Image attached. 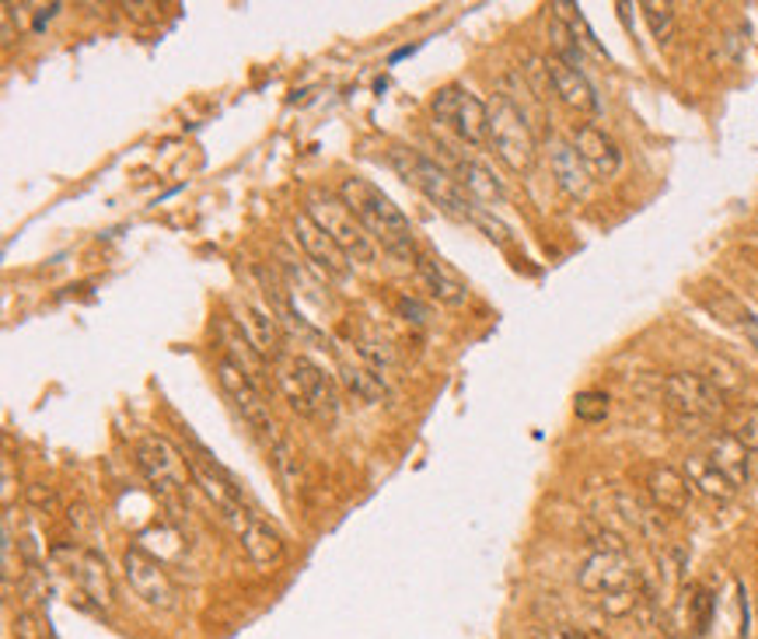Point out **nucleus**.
<instances>
[{"label":"nucleus","instance_id":"4be33fe9","mask_svg":"<svg viewBox=\"0 0 758 639\" xmlns=\"http://www.w3.org/2000/svg\"><path fill=\"white\" fill-rule=\"evenodd\" d=\"M454 179H459L462 193H465L476 207L490 210V207H500V204H503V186H500V179H497L486 164H479V161H459V168H454Z\"/></svg>","mask_w":758,"mask_h":639},{"label":"nucleus","instance_id":"58836bf2","mask_svg":"<svg viewBox=\"0 0 758 639\" xmlns=\"http://www.w3.org/2000/svg\"><path fill=\"white\" fill-rule=\"evenodd\" d=\"M66 520H71V525H77V528H84V525H88V511H84V507H71V511H66Z\"/></svg>","mask_w":758,"mask_h":639},{"label":"nucleus","instance_id":"5701e85b","mask_svg":"<svg viewBox=\"0 0 758 639\" xmlns=\"http://www.w3.org/2000/svg\"><path fill=\"white\" fill-rule=\"evenodd\" d=\"M748 454L751 451L741 441H734L731 433H713L710 441H706V458H710L734 486L748 482Z\"/></svg>","mask_w":758,"mask_h":639},{"label":"nucleus","instance_id":"1a4fd4ad","mask_svg":"<svg viewBox=\"0 0 758 639\" xmlns=\"http://www.w3.org/2000/svg\"><path fill=\"white\" fill-rule=\"evenodd\" d=\"M664 402L671 413H678L682 419H699V423H710V419L728 413V402H723V389L713 384L702 374H671L664 381Z\"/></svg>","mask_w":758,"mask_h":639},{"label":"nucleus","instance_id":"39448f33","mask_svg":"<svg viewBox=\"0 0 758 639\" xmlns=\"http://www.w3.org/2000/svg\"><path fill=\"white\" fill-rule=\"evenodd\" d=\"M433 120L451 126L459 133V140L482 147L490 144V106H482L476 95L462 84H448L433 98Z\"/></svg>","mask_w":758,"mask_h":639},{"label":"nucleus","instance_id":"72a5a7b5","mask_svg":"<svg viewBox=\"0 0 758 639\" xmlns=\"http://www.w3.org/2000/svg\"><path fill=\"white\" fill-rule=\"evenodd\" d=\"M14 639H42V629H39V618L32 615L28 609L14 615V626H11Z\"/></svg>","mask_w":758,"mask_h":639},{"label":"nucleus","instance_id":"2eb2a0df","mask_svg":"<svg viewBox=\"0 0 758 639\" xmlns=\"http://www.w3.org/2000/svg\"><path fill=\"white\" fill-rule=\"evenodd\" d=\"M549 172L555 179V186H560L570 199H587V196H591L595 175L587 172V164L580 161L574 144H566L560 137L549 140Z\"/></svg>","mask_w":758,"mask_h":639},{"label":"nucleus","instance_id":"c9c22d12","mask_svg":"<svg viewBox=\"0 0 758 639\" xmlns=\"http://www.w3.org/2000/svg\"><path fill=\"white\" fill-rule=\"evenodd\" d=\"M399 311L406 315V318L413 315V322H416V325H424V322H427V315H430L424 305H416V300H409V297H402V300H399Z\"/></svg>","mask_w":758,"mask_h":639},{"label":"nucleus","instance_id":"9d476101","mask_svg":"<svg viewBox=\"0 0 758 639\" xmlns=\"http://www.w3.org/2000/svg\"><path fill=\"white\" fill-rule=\"evenodd\" d=\"M123 569H126V580L133 587L147 609H158V612H172L179 604V591L168 569L161 566V560H155L150 552H144L140 545H130L123 552Z\"/></svg>","mask_w":758,"mask_h":639},{"label":"nucleus","instance_id":"4c0bfd02","mask_svg":"<svg viewBox=\"0 0 758 639\" xmlns=\"http://www.w3.org/2000/svg\"><path fill=\"white\" fill-rule=\"evenodd\" d=\"M57 11H60V4H46V8H39V14H36V28L42 32V28H46V22L53 19Z\"/></svg>","mask_w":758,"mask_h":639},{"label":"nucleus","instance_id":"0eeeda50","mask_svg":"<svg viewBox=\"0 0 758 639\" xmlns=\"http://www.w3.org/2000/svg\"><path fill=\"white\" fill-rule=\"evenodd\" d=\"M217 381H221V389H224V395L231 398V406L242 413V419L245 423L256 430L262 441L273 447L277 441H280V430H277V423H273V413H269V402H266V395H262V389L256 381H248L239 367H234L231 360H217Z\"/></svg>","mask_w":758,"mask_h":639},{"label":"nucleus","instance_id":"f257e3e1","mask_svg":"<svg viewBox=\"0 0 758 639\" xmlns=\"http://www.w3.org/2000/svg\"><path fill=\"white\" fill-rule=\"evenodd\" d=\"M340 199L353 210V217H357V221L364 224V231L384 251H392V256H402V259L416 256V238H413L409 217L402 213L392 199L375 186V182H367L360 175H350V179L340 182Z\"/></svg>","mask_w":758,"mask_h":639},{"label":"nucleus","instance_id":"c85d7f7f","mask_svg":"<svg viewBox=\"0 0 758 639\" xmlns=\"http://www.w3.org/2000/svg\"><path fill=\"white\" fill-rule=\"evenodd\" d=\"M269 454H273V465L277 472L283 476V482H288V490H297L301 482V462H297V451L291 444V437H280V441L269 447Z\"/></svg>","mask_w":758,"mask_h":639},{"label":"nucleus","instance_id":"473e14b6","mask_svg":"<svg viewBox=\"0 0 758 639\" xmlns=\"http://www.w3.org/2000/svg\"><path fill=\"white\" fill-rule=\"evenodd\" d=\"M577 416L587 419V423H598V419L609 416V395H601V392L577 395Z\"/></svg>","mask_w":758,"mask_h":639},{"label":"nucleus","instance_id":"a878e982","mask_svg":"<svg viewBox=\"0 0 758 639\" xmlns=\"http://www.w3.org/2000/svg\"><path fill=\"white\" fill-rule=\"evenodd\" d=\"M269 311L277 315V322L280 329L294 335L297 343H315V346H326V332L322 329H315L308 318H301V311L291 305L288 297H283L280 291H269Z\"/></svg>","mask_w":758,"mask_h":639},{"label":"nucleus","instance_id":"dca6fc26","mask_svg":"<svg viewBox=\"0 0 758 639\" xmlns=\"http://www.w3.org/2000/svg\"><path fill=\"white\" fill-rule=\"evenodd\" d=\"M546 74H549V88L560 95V102H566L570 109L587 112V115H595L601 109L591 81H587L584 71H577V66L563 63L560 57H546Z\"/></svg>","mask_w":758,"mask_h":639},{"label":"nucleus","instance_id":"7ed1b4c3","mask_svg":"<svg viewBox=\"0 0 758 639\" xmlns=\"http://www.w3.org/2000/svg\"><path fill=\"white\" fill-rule=\"evenodd\" d=\"M490 147L511 172L525 175L535 164V133L511 95H497L490 102Z\"/></svg>","mask_w":758,"mask_h":639},{"label":"nucleus","instance_id":"7c9ffc66","mask_svg":"<svg viewBox=\"0 0 758 639\" xmlns=\"http://www.w3.org/2000/svg\"><path fill=\"white\" fill-rule=\"evenodd\" d=\"M639 11H644V19L653 32L657 42H668L671 32H675V14H671L668 4H639Z\"/></svg>","mask_w":758,"mask_h":639},{"label":"nucleus","instance_id":"bb28decb","mask_svg":"<svg viewBox=\"0 0 758 639\" xmlns=\"http://www.w3.org/2000/svg\"><path fill=\"white\" fill-rule=\"evenodd\" d=\"M728 433L758 454V406H741L728 416Z\"/></svg>","mask_w":758,"mask_h":639},{"label":"nucleus","instance_id":"6e6552de","mask_svg":"<svg viewBox=\"0 0 758 639\" xmlns=\"http://www.w3.org/2000/svg\"><path fill=\"white\" fill-rule=\"evenodd\" d=\"M53 560L63 563L66 577L74 580V587L81 591V598H84V604H88V609H102V612L112 609V598H115L112 577H109L106 560L98 556V552L81 549V545H57L53 549Z\"/></svg>","mask_w":758,"mask_h":639},{"label":"nucleus","instance_id":"aec40b11","mask_svg":"<svg viewBox=\"0 0 758 639\" xmlns=\"http://www.w3.org/2000/svg\"><path fill=\"white\" fill-rule=\"evenodd\" d=\"M217 335H221V346H224V360H231L234 367H239V371L248 378V381H256V384H262L266 378H269V364H266V357L262 353L252 346L245 335H242V329L231 322V318H224L221 325H217Z\"/></svg>","mask_w":758,"mask_h":639},{"label":"nucleus","instance_id":"cd10ccee","mask_svg":"<svg viewBox=\"0 0 758 639\" xmlns=\"http://www.w3.org/2000/svg\"><path fill=\"white\" fill-rule=\"evenodd\" d=\"M713 594L706 587H693L688 591V626H693V636H706L713 622Z\"/></svg>","mask_w":758,"mask_h":639},{"label":"nucleus","instance_id":"6ab92c4d","mask_svg":"<svg viewBox=\"0 0 758 639\" xmlns=\"http://www.w3.org/2000/svg\"><path fill=\"white\" fill-rule=\"evenodd\" d=\"M647 496L653 500L657 511L664 514H685L688 511V500H693V486L682 472L668 465H653L647 472Z\"/></svg>","mask_w":758,"mask_h":639},{"label":"nucleus","instance_id":"9b49d317","mask_svg":"<svg viewBox=\"0 0 758 639\" xmlns=\"http://www.w3.org/2000/svg\"><path fill=\"white\" fill-rule=\"evenodd\" d=\"M577 583L587 594L609 598V594H622V591H636L639 577H636V566L626 552H591L577 569Z\"/></svg>","mask_w":758,"mask_h":639},{"label":"nucleus","instance_id":"412c9836","mask_svg":"<svg viewBox=\"0 0 758 639\" xmlns=\"http://www.w3.org/2000/svg\"><path fill=\"white\" fill-rule=\"evenodd\" d=\"M416 277L419 283L427 287L430 297H437L441 305L448 308H462L468 300V287L451 273V269L441 259H427V256H416Z\"/></svg>","mask_w":758,"mask_h":639},{"label":"nucleus","instance_id":"c756f323","mask_svg":"<svg viewBox=\"0 0 758 639\" xmlns=\"http://www.w3.org/2000/svg\"><path fill=\"white\" fill-rule=\"evenodd\" d=\"M706 308H710L720 322H731V325H748V322H755V315L741 305L737 297H731V294H717V297H706Z\"/></svg>","mask_w":758,"mask_h":639},{"label":"nucleus","instance_id":"e433bc0d","mask_svg":"<svg viewBox=\"0 0 758 639\" xmlns=\"http://www.w3.org/2000/svg\"><path fill=\"white\" fill-rule=\"evenodd\" d=\"M0 36H4V46L14 42V8L4 4V14H0Z\"/></svg>","mask_w":758,"mask_h":639},{"label":"nucleus","instance_id":"b1692460","mask_svg":"<svg viewBox=\"0 0 758 639\" xmlns=\"http://www.w3.org/2000/svg\"><path fill=\"white\" fill-rule=\"evenodd\" d=\"M340 381L353 398L367 402V406H381L389 398V384L381 374H375L364 360H340Z\"/></svg>","mask_w":758,"mask_h":639},{"label":"nucleus","instance_id":"f03ea898","mask_svg":"<svg viewBox=\"0 0 758 639\" xmlns=\"http://www.w3.org/2000/svg\"><path fill=\"white\" fill-rule=\"evenodd\" d=\"M389 161H392L395 172L409 182V186H416L419 193H424L427 199H433L437 207H444L448 213L468 221V213L476 210V204H472V199L462 193L459 179L448 175L441 164L424 158L419 150H413V147H392L389 150Z\"/></svg>","mask_w":758,"mask_h":639},{"label":"nucleus","instance_id":"ddd939ff","mask_svg":"<svg viewBox=\"0 0 758 639\" xmlns=\"http://www.w3.org/2000/svg\"><path fill=\"white\" fill-rule=\"evenodd\" d=\"M574 150L580 155V161L587 164V172L595 179H615L622 168V150L615 147V140L604 130H598L595 123H580L574 130Z\"/></svg>","mask_w":758,"mask_h":639},{"label":"nucleus","instance_id":"a211bd4d","mask_svg":"<svg viewBox=\"0 0 758 639\" xmlns=\"http://www.w3.org/2000/svg\"><path fill=\"white\" fill-rule=\"evenodd\" d=\"M291 367L301 381V392H305L308 413L322 416V419H335V413H340V398H335L329 374L318 364H311L308 357H291Z\"/></svg>","mask_w":758,"mask_h":639},{"label":"nucleus","instance_id":"20e7f679","mask_svg":"<svg viewBox=\"0 0 758 639\" xmlns=\"http://www.w3.org/2000/svg\"><path fill=\"white\" fill-rule=\"evenodd\" d=\"M308 217L329 234L335 245L343 248V256L350 262H375L378 245L364 231V224L357 221V217H353V210L343 204V199H335L329 193H315L308 199Z\"/></svg>","mask_w":758,"mask_h":639},{"label":"nucleus","instance_id":"f3484780","mask_svg":"<svg viewBox=\"0 0 758 639\" xmlns=\"http://www.w3.org/2000/svg\"><path fill=\"white\" fill-rule=\"evenodd\" d=\"M239 542H242L245 556L252 560V566H256L259 574H273V569L283 563V556H288V549H283V538L273 528H269L259 514L248 517V525L239 531Z\"/></svg>","mask_w":758,"mask_h":639},{"label":"nucleus","instance_id":"423d86ee","mask_svg":"<svg viewBox=\"0 0 758 639\" xmlns=\"http://www.w3.org/2000/svg\"><path fill=\"white\" fill-rule=\"evenodd\" d=\"M137 465L140 472L147 476V482L155 486L158 493H182L185 486L193 482V465H190V454L182 458V451L168 441V437L158 433H147L137 441Z\"/></svg>","mask_w":758,"mask_h":639},{"label":"nucleus","instance_id":"4468645a","mask_svg":"<svg viewBox=\"0 0 758 639\" xmlns=\"http://www.w3.org/2000/svg\"><path fill=\"white\" fill-rule=\"evenodd\" d=\"M294 234H297L301 248L308 251V259H311L318 269H322L326 277L343 280V277L350 273V259L343 256V248L335 245V242L329 238V234L311 221L308 213H297V217H294Z\"/></svg>","mask_w":758,"mask_h":639},{"label":"nucleus","instance_id":"f8f14e48","mask_svg":"<svg viewBox=\"0 0 758 639\" xmlns=\"http://www.w3.org/2000/svg\"><path fill=\"white\" fill-rule=\"evenodd\" d=\"M231 322L242 329L245 340L256 346L262 357H280V322H277V315L269 311V308H259V305H252V300H239V297H231Z\"/></svg>","mask_w":758,"mask_h":639},{"label":"nucleus","instance_id":"393cba45","mask_svg":"<svg viewBox=\"0 0 758 639\" xmlns=\"http://www.w3.org/2000/svg\"><path fill=\"white\" fill-rule=\"evenodd\" d=\"M685 479L688 486H696V490L702 496L710 500H731L737 493V486L720 472V468L706 458V454H693V458H685Z\"/></svg>","mask_w":758,"mask_h":639},{"label":"nucleus","instance_id":"2f4dec72","mask_svg":"<svg viewBox=\"0 0 758 639\" xmlns=\"http://www.w3.org/2000/svg\"><path fill=\"white\" fill-rule=\"evenodd\" d=\"M601 601V612L604 615H612V618H622V615H629L636 612V604L644 601V594H639V587L636 591H622V594H609V598H598Z\"/></svg>","mask_w":758,"mask_h":639},{"label":"nucleus","instance_id":"f704fd0d","mask_svg":"<svg viewBox=\"0 0 758 639\" xmlns=\"http://www.w3.org/2000/svg\"><path fill=\"white\" fill-rule=\"evenodd\" d=\"M28 503L36 511H57V493L46 490L42 482H36V486H28Z\"/></svg>","mask_w":758,"mask_h":639}]
</instances>
